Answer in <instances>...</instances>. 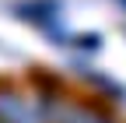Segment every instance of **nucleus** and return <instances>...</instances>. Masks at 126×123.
<instances>
[{"label": "nucleus", "instance_id": "7ed1b4c3", "mask_svg": "<svg viewBox=\"0 0 126 123\" xmlns=\"http://www.w3.org/2000/svg\"><path fill=\"white\" fill-rule=\"evenodd\" d=\"M77 46H81V49H91V53H94V49L102 46V35H94V32H91V35H77Z\"/></svg>", "mask_w": 126, "mask_h": 123}, {"label": "nucleus", "instance_id": "f03ea898", "mask_svg": "<svg viewBox=\"0 0 126 123\" xmlns=\"http://www.w3.org/2000/svg\"><path fill=\"white\" fill-rule=\"evenodd\" d=\"M60 123H112V116L91 109V105H70V109H60Z\"/></svg>", "mask_w": 126, "mask_h": 123}, {"label": "nucleus", "instance_id": "f257e3e1", "mask_svg": "<svg viewBox=\"0 0 126 123\" xmlns=\"http://www.w3.org/2000/svg\"><path fill=\"white\" fill-rule=\"evenodd\" d=\"M0 123H39V116L28 109V99L11 84H0Z\"/></svg>", "mask_w": 126, "mask_h": 123}, {"label": "nucleus", "instance_id": "20e7f679", "mask_svg": "<svg viewBox=\"0 0 126 123\" xmlns=\"http://www.w3.org/2000/svg\"><path fill=\"white\" fill-rule=\"evenodd\" d=\"M119 7H126V0H119Z\"/></svg>", "mask_w": 126, "mask_h": 123}]
</instances>
